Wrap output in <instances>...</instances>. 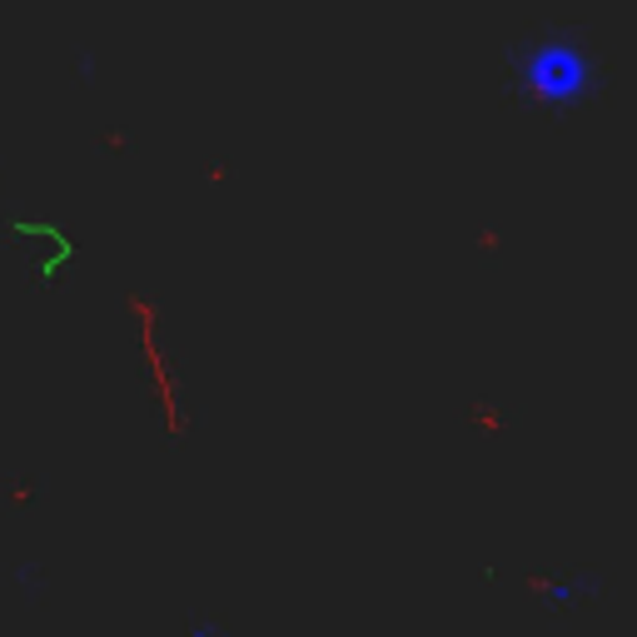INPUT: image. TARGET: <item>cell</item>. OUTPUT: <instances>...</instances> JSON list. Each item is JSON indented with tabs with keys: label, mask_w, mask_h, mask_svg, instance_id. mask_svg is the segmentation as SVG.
<instances>
[{
	"label": "cell",
	"mask_w": 637,
	"mask_h": 637,
	"mask_svg": "<svg viewBox=\"0 0 637 637\" xmlns=\"http://www.w3.org/2000/svg\"><path fill=\"white\" fill-rule=\"evenodd\" d=\"M189 637H219V633L209 623H195V627H189Z\"/></svg>",
	"instance_id": "obj_1"
}]
</instances>
